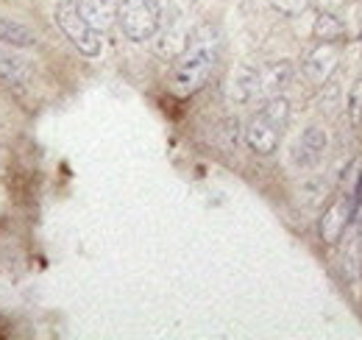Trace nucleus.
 <instances>
[{"label": "nucleus", "mask_w": 362, "mask_h": 340, "mask_svg": "<svg viewBox=\"0 0 362 340\" xmlns=\"http://www.w3.org/2000/svg\"><path fill=\"white\" fill-rule=\"evenodd\" d=\"M218 59V45L212 37H195L189 40L187 50L181 53L170 70V92L179 98L195 95L201 86L209 81Z\"/></svg>", "instance_id": "obj_1"}, {"label": "nucleus", "mask_w": 362, "mask_h": 340, "mask_svg": "<svg viewBox=\"0 0 362 340\" xmlns=\"http://www.w3.org/2000/svg\"><path fill=\"white\" fill-rule=\"evenodd\" d=\"M117 23L132 42H148L162 28L159 0H117Z\"/></svg>", "instance_id": "obj_2"}, {"label": "nucleus", "mask_w": 362, "mask_h": 340, "mask_svg": "<svg viewBox=\"0 0 362 340\" xmlns=\"http://www.w3.org/2000/svg\"><path fill=\"white\" fill-rule=\"evenodd\" d=\"M53 20H56L59 31L67 37V42L73 45L78 53H84L90 59H95L100 53V34L84 20L76 0H59L56 8H53Z\"/></svg>", "instance_id": "obj_3"}, {"label": "nucleus", "mask_w": 362, "mask_h": 340, "mask_svg": "<svg viewBox=\"0 0 362 340\" xmlns=\"http://www.w3.org/2000/svg\"><path fill=\"white\" fill-rule=\"evenodd\" d=\"M340 64V42H317L304 59H301V73L310 84L323 86Z\"/></svg>", "instance_id": "obj_4"}, {"label": "nucleus", "mask_w": 362, "mask_h": 340, "mask_svg": "<svg viewBox=\"0 0 362 340\" xmlns=\"http://www.w3.org/2000/svg\"><path fill=\"white\" fill-rule=\"evenodd\" d=\"M354 198L349 193L337 196L326 210H323V217H320V240L326 246H337L351 223V215H354Z\"/></svg>", "instance_id": "obj_5"}, {"label": "nucleus", "mask_w": 362, "mask_h": 340, "mask_svg": "<svg viewBox=\"0 0 362 340\" xmlns=\"http://www.w3.org/2000/svg\"><path fill=\"white\" fill-rule=\"evenodd\" d=\"M323 154H326V131L320 126L304 128L293 145V162L301 170H310L323 159Z\"/></svg>", "instance_id": "obj_6"}, {"label": "nucleus", "mask_w": 362, "mask_h": 340, "mask_svg": "<svg viewBox=\"0 0 362 340\" xmlns=\"http://www.w3.org/2000/svg\"><path fill=\"white\" fill-rule=\"evenodd\" d=\"M243 140L245 145L259 154V157H271L273 151L279 148V140H281V128H276L271 120H265L262 115H257L248 126L243 128Z\"/></svg>", "instance_id": "obj_7"}, {"label": "nucleus", "mask_w": 362, "mask_h": 340, "mask_svg": "<svg viewBox=\"0 0 362 340\" xmlns=\"http://www.w3.org/2000/svg\"><path fill=\"white\" fill-rule=\"evenodd\" d=\"M76 6L98 34L109 31L117 23V0H76Z\"/></svg>", "instance_id": "obj_8"}, {"label": "nucleus", "mask_w": 362, "mask_h": 340, "mask_svg": "<svg viewBox=\"0 0 362 340\" xmlns=\"http://www.w3.org/2000/svg\"><path fill=\"white\" fill-rule=\"evenodd\" d=\"M189 45V34L184 28H159L153 34V53L165 62H176Z\"/></svg>", "instance_id": "obj_9"}, {"label": "nucleus", "mask_w": 362, "mask_h": 340, "mask_svg": "<svg viewBox=\"0 0 362 340\" xmlns=\"http://www.w3.org/2000/svg\"><path fill=\"white\" fill-rule=\"evenodd\" d=\"M257 95H262V73L257 67H248V64L237 67L234 81H231V98L240 103H248Z\"/></svg>", "instance_id": "obj_10"}, {"label": "nucleus", "mask_w": 362, "mask_h": 340, "mask_svg": "<svg viewBox=\"0 0 362 340\" xmlns=\"http://www.w3.org/2000/svg\"><path fill=\"white\" fill-rule=\"evenodd\" d=\"M0 42L17 47V50H25V47L37 45V34H34V28H28L25 23H20L14 17H0Z\"/></svg>", "instance_id": "obj_11"}, {"label": "nucleus", "mask_w": 362, "mask_h": 340, "mask_svg": "<svg viewBox=\"0 0 362 340\" xmlns=\"http://www.w3.org/2000/svg\"><path fill=\"white\" fill-rule=\"evenodd\" d=\"M259 73H262V92H268V95H281L293 84V64L290 62H276Z\"/></svg>", "instance_id": "obj_12"}, {"label": "nucleus", "mask_w": 362, "mask_h": 340, "mask_svg": "<svg viewBox=\"0 0 362 340\" xmlns=\"http://www.w3.org/2000/svg\"><path fill=\"white\" fill-rule=\"evenodd\" d=\"M313 37L317 42H340L346 37V23L337 14L320 11L315 17V26H313Z\"/></svg>", "instance_id": "obj_13"}, {"label": "nucleus", "mask_w": 362, "mask_h": 340, "mask_svg": "<svg viewBox=\"0 0 362 340\" xmlns=\"http://www.w3.org/2000/svg\"><path fill=\"white\" fill-rule=\"evenodd\" d=\"M31 79V70H28V62L20 59V56H0V81L8 86H25Z\"/></svg>", "instance_id": "obj_14"}, {"label": "nucleus", "mask_w": 362, "mask_h": 340, "mask_svg": "<svg viewBox=\"0 0 362 340\" xmlns=\"http://www.w3.org/2000/svg\"><path fill=\"white\" fill-rule=\"evenodd\" d=\"M259 115H262L265 120H271L276 128H284L287 120H290V101H287L284 95H271V98L265 101V106H262Z\"/></svg>", "instance_id": "obj_15"}, {"label": "nucleus", "mask_w": 362, "mask_h": 340, "mask_svg": "<svg viewBox=\"0 0 362 340\" xmlns=\"http://www.w3.org/2000/svg\"><path fill=\"white\" fill-rule=\"evenodd\" d=\"M349 120L354 128L362 126V76L354 81L351 92H349Z\"/></svg>", "instance_id": "obj_16"}, {"label": "nucleus", "mask_w": 362, "mask_h": 340, "mask_svg": "<svg viewBox=\"0 0 362 340\" xmlns=\"http://www.w3.org/2000/svg\"><path fill=\"white\" fill-rule=\"evenodd\" d=\"M271 6L281 17H301L310 8V0H271Z\"/></svg>", "instance_id": "obj_17"}, {"label": "nucleus", "mask_w": 362, "mask_h": 340, "mask_svg": "<svg viewBox=\"0 0 362 340\" xmlns=\"http://www.w3.org/2000/svg\"><path fill=\"white\" fill-rule=\"evenodd\" d=\"M357 240H360V246H362V217H360V226H357Z\"/></svg>", "instance_id": "obj_18"}]
</instances>
